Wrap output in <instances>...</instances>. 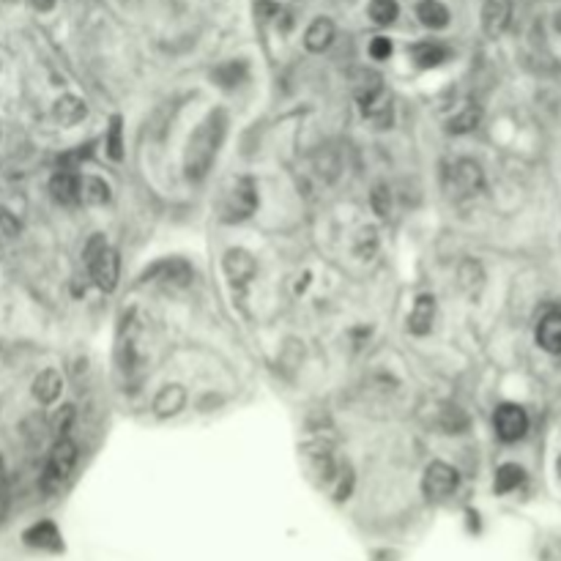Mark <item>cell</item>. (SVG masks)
<instances>
[{
	"mask_svg": "<svg viewBox=\"0 0 561 561\" xmlns=\"http://www.w3.org/2000/svg\"><path fill=\"white\" fill-rule=\"evenodd\" d=\"M411 58L417 60L419 69H435L449 58V50L439 42H422V44H414Z\"/></svg>",
	"mask_w": 561,
	"mask_h": 561,
	"instance_id": "obj_17",
	"label": "cell"
},
{
	"mask_svg": "<svg viewBox=\"0 0 561 561\" xmlns=\"http://www.w3.org/2000/svg\"><path fill=\"white\" fill-rule=\"evenodd\" d=\"M558 474H561V457H558Z\"/></svg>",
	"mask_w": 561,
	"mask_h": 561,
	"instance_id": "obj_36",
	"label": "cell"
},
{
	"mask_svg": "<svg viewBox=\"0 0 561 561\" xmlns=\"http://www.w3.org/2000/svg\"><path fill=\"white\" fill-rule=\"evenodd\" d=\"M452 181H455V190L460 195H477L482 190V168L471 160H463V162L455 165Z\"/></svg>",
	"mask_w": 561,
	"mask_h": 561,
	"instance_id": "obj_10",
	"label": "cell"
},
{
	"mask_svg": "<svg viewBox=\"0 0 561 561\" xmlns=\"http://www.w3.org/2000/svg\"><path fill=\"white\" fill-rule=\"evenodd\" d=\"M183 402H186L183 386L170 384V386H165V389L157 394V400H153V411H157L160 417H175V414L183 409Z\"/></svg>",
	"mask_w": 561,
	"mask_h": 561,
	"instance_id": "obj_18",
	"label": "cell"
},
{
	"mask_svg": "<svg viewBox=\"0 0 561 561\" xmlns=\"http://www.w3.org/2000/svg\"><path fill=\"white\" fill-rule=\"evenodd\" d=\"M255 14L261 19H271V17H279V6L269 4V0H258V4H255Z\"/></svg>",
	"mask_w": 561,
	"mask_h": 561,
	"instance_id": "obj_32",
	"label": "cell"
},
{
	"mask_svg": "<svg viewBox=\"0 0 561 561\" xmlns=\"http://www.w3.org/2000/svg\"><path fill=\"white\" fill-rule=\"evenodd\" d=\"M479 118H482V113H479V107L477 105H469V107H463L452 121H449V132H455V135H465V132H471V129H477L479 127Z\"/></svg>",
	"mask_w": 561,
	"mask_h": 561,
	"instance_id": "obj_25",
	"label": "cell"
},
{
	"mask_svg": "<svg viewBox=\"0 0 561 561\" xmlns=\"http://www.w3.org/2000/svg\"><path fill=\"white\" fill-rule=\"evenodd\" d=\"M25 545L42 548V550H60L64 548V540H60V532L52 520H42V523L30 526L25 532Z\"/></svg>",
	"mask_w": 561,
	"mask_h": 561,
	"instance_id": "obj_9",
	"label": "cell"
},
{
	"mask_svg": "<svg viewBox=\"0 0 561 561\" xmlns=\"http://www.w3.org/2000/svg\"><path fill=\"white\" fill-rule=\"evenodd\" d=\"M258 208V190L249 178H236L230 190H225L220 211L225 222H241L246 216H253Z\"/></svg>",
	"mask_w": 561,
	"mask_h": 561,
	"instance_id": "obj_3",
	"label": "cell"
},
{
	"mask_svg": "<svg viewBox=\"0 0 561 561\" xmlns=\"http://www.w3.org/2000/svg\"><path fill=\"white\" fill-rule=\"evenodd\" d=\"M331 42H334V22L326 19V17H318L304 34V47L309 52H323V50L331 47Z\"/></svg>",
	"mask_w": 561,
	"mask_h": 561,
	"instance_id": "obj_14",
	"label": "cell"
},
{
	"mask_svg": "<svg viewBox=\"0 0 561 561\" xmlns=\"http://www.w3.org/2000/svg\"><path fill=\"white\" fill-rule=\"evenodd\" d=\"M457 482H460V477L452 465L435 460V463L427 465V471L422 477V490L430 502H441V498H447L457 490Z\"/></svg>",
	"mask_w": 561,
	"mask_h": 561,
	"instance_id": "obj_5",
	"label": "cell"
},
{
	"mask_svg": "<svg viewBox=\"0 0 561 561\" xmlns=\"http://www.w3.org/2000/svg\"><path fill=\"white\" fill-rule=\"evenodd\" d=\"M72 419H74V409H72V405H64V409H60V411L55 414V419H52V432L58 435V439H66V432H69V427H72Z\"/></svg>",
	"mask_w": 561,
	"mask_h": 561,
	"instance_id": "obj_28",
	"label": "cell"
},
{
	"mask_svg": "<svg viewBox=\"0 0 561 561\" xmlns=\"http://www.w3.org/2000/svg\"><path fill=\"white\" fill-rule=\"evenodd\" d=\"M85 261H88V271L93 277V283L107 293L115 291V285H118V255H115V249L107 246V241L102 236L90 238V244L85 249Z\"/></svg>",
	"mask_w": 561,
	"mask_h": 561,
	"instance_id": "obj_2",
	"label": "cell"
},
{
	"mask_svg": "<svg viewBox=\"0 0 561 561\" xmlns=\"http://www.w3.org/2000/svg\"><path fill=\"white\" fill-rule=\"evenodd\" d=\"M367 14L376 25H392L400 14V6H397V0H370Z\"/></svg>",
	"mask_w": 561,
	"mask_h": 561,
	"instance_id": "obj_24",
	"label": "cell"
},
{
	"mask_svg": "<svg viewBox=\"0 0 561 561\" xmlns=\"http://www.w3.org/2000/svg\"><path fill=\"white\" fill-rule=\"evenodd\" d=\"M246 74H249V69H246L244 60H228V64L216 66L211 77H214L216 85H222V88H236V85H241V82L246 80Z\"/></svg>",
	"mask_w": 561,
	"mask_h": 561,
	"instance_id": "obj_22",
	"label": "cell"
},
{
	"mask_svg": "<svg viewBox=\"0 0 561 561\" xmlns=\"http://www.w3.org/2000/svg\"><path fill=\"white\" fill-rule=\"evenodd\" d=\"M370 55L376 58V60L389 58V55H392V42H389L386 36H376V39L370 42Z\"/></svg>",
	"mask_w": 561,
	"mask_h": 561,
	"instance_id": "obj_30",
	"label": "cell"
},
{
	"mask_svg": "<svg viewBox=\"0 0 561 561\" xmlns=\"http://www.w3.org/2000/svg\"><path fill=\"white\" fill-rule=\"evenodd\" d=\"M537 342L548 354H561V309L548 313L537 326Z\"/></svg>",
	"mask_w": 561,
	"mask_h": 561,
	"instance_id": "obj_13",
	"label": "cell"
},
{
	"mask_svg": "<svg viewBox=\"0 0 561 561\" xmlns=\"http://www.w3.org/2000/svg\"><path fill=\"white\" fill-rule=\"evenodd\" d=\"M493 425H495V435L502 441H520L526 430H528V417L526 411L520 409L518 402H504L495 409V417H493Z\"/></svg>",
	"mask_w": 561,
	"mask_h": 561,
	"instance_id": "obj_6",
	"label": "cell"
},
{
	"mask_svg": "<svg viewBox=\"0 0 561 561\" xmlns=\"http://www.w3.org/2000/svg\"><path fill=\"white\" fill-rule=\"evenodd\" d=\"M60 389H64V378H60L58 370H44L34 381V397L44 405L55 402L60 397Z\"/></svg>",
	"mask_w": 561,
	"mask_h": 561,
	"instance_id": "obj_16",
	"label": "cell"
},
{
	"mask_svg": "<svg viewBox=\"0 0 561 561\" xmlns=\"http://www.w3.org/2000/svg\"><path fill=\"white\" fill-rule=\"evenodd\" d=\"M417 17L425 27H432V30L449 25V12L444 4H439V0H422L417 6Z\"/></svg>",
	"mask_w": 561,
	"mask_h": 561,
	"instance_id": "obj_20",
	"label": "cell"
},
{
	"mask_svg": "<svg viewBox=\"0 0 561 561\" xmlns=\"http://www.w3.org/2000/svg\"><path fill=\"white\" fill-rule=\"evenodd\" d=\"M107 153L115 160V162H121L123 160V140H121V118H113V123H110V135H107Z\"/></svg>",
	"mask_w": 561,
	"mask_h": 561,
	"instance_id": "obj_26",
	"label": "cell"
},
{
	"mask_svg": "<svg viewBox=\"0 0 561 561\" xmlns=\"http://www.w3.org/2000/svg\"><path fill=\"white\" fill-rule=\"evenodd\" d=\"M85 102L77 99V97H60L55 102V118L64 123V127H74V123H80L85 118Z\"/></svg>",
	"mask_w": 561,
	"mask_h": 561,
	"instance_id": "obj_21",
	"label": "cell"
},
{
	"mask_svg": "<svg viewBox=\"0 0 561 561\" xmlns=\"http://www.w3.org/2000/svg\"><path fill=\"white\" fill-rule=\"evenodd\" d=\"M17 230H19V225L14 216L0 208V238H12V236H17Z\"/></svg>",
	"mask_w": 561,
	"mask_h": 561,
	"instance_id": "obj_31",
	"label": "cell"
},
{
	"mask_svg": "<svg viewBox=\"0 0 561 561\" xmlns=\"http://www.w3.org/2000/svg\"><path fill=\"white\" fill-rule=\"evenodd\" d=\"M80 200L85 206H105L110 200V186L105 178L97 175H85L80 178Z\"/></svg>",
	"mask_w": 561,
	"mask_h": 561,
	"instance_id": "obj_19",
	"label": "cell"
},
{
	"mask_svg": "<svg viewBox=\"0 0 561 561\" xmlns=\"http://www.w3.org/2000/svg\"><path fill=\"white\" fill-rule=\"evenodd\" d=\"M145 277H160L165 279V283H173V285H186L192 279V266L186 263V261H162L157 263L153 269H148Z\"/></svg>",
	"mask_w": 561,
	"mask_h": 561,
	"instance_id": "obj_15",
	"label": "cell"
},
{
	"mask_svg": "<svg viewBox=\"0 0 561 561\" xmlns=\"http://www.w3.org/2000/svg\"><path fill=\"white\" fill-rule=\"evenodd\" d=\"M30 6H34L36 12H50L55 6V0H30Z\"/></svg>",
	"mask_w": 561,
	"mask_h": 561,
	"instance_id": "obj_33",
	"label": "cell"
},
{
	"mask_svg": "<svg viewBox=\"0 0 561 561\" xmlns=\"http://www.w3.org/2000/svg\"><path fill=\"white\" fill-rule=\"evenodd\" d=\"M0 474H4V457H0Z\"/></svg>",
	"mask_w": 561,
	"mask_h": 561,
	"instance_id": "obj_35",
	"label": "cell"
},
{
	"mask_svg": "<svg viewBox=\"0 0 561 561\" xmlns=\"http://www.w3.org/2000/svg\"><path fill=\"white\" fill-rule=\"evenodd\" d=\"M556 27H558V34H561V12H558V17H556Z\"/></svg>",
	"mask_w": 561,
	"mask_h": 561,
	"instance_id": "obj_34",
	"label": "cell"
},
{
	"mask_svg": "<svg viewBox=\"0 0 561 561\" xmlns=\"http://www.w3.org/2000/svg\"><path fill=\"white\" fill-rule=\"evenodd\" d=\"M526 479V471L518 463H504L502 469L495 471V493H512L515 487H520Z\"/></svg>",
	"mask_w": 561,
	"mask_h": 561,
	"instance_id": "obj_23",
	"label": "cell"
},
{
	"mask_svg": "<svg viewBox=\"0 0 561 561\" xmlns=\"http://www.w3.org/2000/svg\"><path fill=\"white\" fill-rule=\"evenodd\" d=\"M50 192L58 203H80V175L72 170H58L50 181Z\"/></svg>",
	"mask_w": 561,
	"mask_h": 561,
	"instance_id": "obj_11",
	"label": "cell"
},
{
	"mask_svg": "<svg viewBox=\"0 0 561 561\" xmlns=\"http://www.w3.org/2000/svg\"><path fill=\"white\" fill-rule=\"evenodd\" d=\"M74 463H77V447L69 439H58V444L50 452L47 460V469L42 477V487L44 493H58L60 487L66 485V479L74 471Z\"/></svg>",
	"mask_w": 561,
	"mask_h": 561,
	"instance_id": "obj_4",
	"label": "cell"
},
{
	"mask_svg": "<svg viewBox=\"0 0 561 561\" xmlns=\"http://www.w3.org/2000/svg\"><path fill=\"white\" fill-rule=\"evenodd\" d=\"M222 269H225V274H228V279L233 285H246L249 279L255 277L258 263H255L253 255L246 253V249H228L225 261H222Z\"/></svg>",
	"mask_w": 561,
	"mask_h": 561,
	"instance_id": "obj_7",
	"label": "cell"
},
{
	"mask_svg": "<svg viewBox=\"0 0 561 561\" xmlns=\"http://www.w3.org/2000/svg\"><path fill=\"white\" fill-rule=\"evenodd\" d=\"M512 19V0H485L482 27L487 36H502Z\"/></svg>",
	"mask_w": 561,
	"mask_h": 561,
	"instance_id": "obj_8",
	"label": "cell"
},
{
	"mask_svg": "<svg viewBox=\"0 0 561 561\" xmlns=\"http://www.w3.org/2000/svg\"><path fill=\"white\" fill-rule=\"evenodd\" d=\"M370 203H372V211H376L378 216H389V208H392V195L384 183H378L376 190H372L370 195Z\"/></svg>",
	"mask_w": 561,
	"mask_h": 561,
	"instance_id": "obj_27",
	"label": "cell"
},
{
	"mask_svg": "<svg viewBox=\"0 0 561 561\" xmlns=\"http://www.w3.org/2000/svg\"><path fill=\"white\" fill-rule=\"evenodd\" d=\"M432 323H435V299L419 296L411 309V316H409V331L417 337H425L432 331Z\"/></svg>",
	"mask_w": 561,
	"mask_h": 561,
	"instance_id": "obj_12",
	"label": "cell"
},
{
	"mask_svg": "<svg viewBox=\"0 0 561 561\" xmlns=\"http://www.w3.org/2000/svg\"><path fill=\"white\" fill-rule=\"evenodd\" d=\"M225 132H228V115L222 110L208 113L206 121L192 132L190 143H186V153H183L186 178L198 181L211 170L216 153H220V145L225 140Z\"/></svg>",
	"mask_w": 561,
	"mask_h": 561,
	"instance_id": "obj_1",
	"label": "cell"
},
{
	"mask_svg": "<svg viewBox=\"0 0 561 561\" xmlns=\"http://www.w3.org/2000/svg\"><path fill=\"white\" fill-rule=\"evenodd\" d=\"M465 425H469V419H465V414H463L460 409H447V414H444V427H447L449 432H460V430H465Z\"/></svg>",
	"mask_w": 561,
	"mask_h": 561,
	"instance_id": "obj_29",
	"label": "cell"
}]
</instances>
